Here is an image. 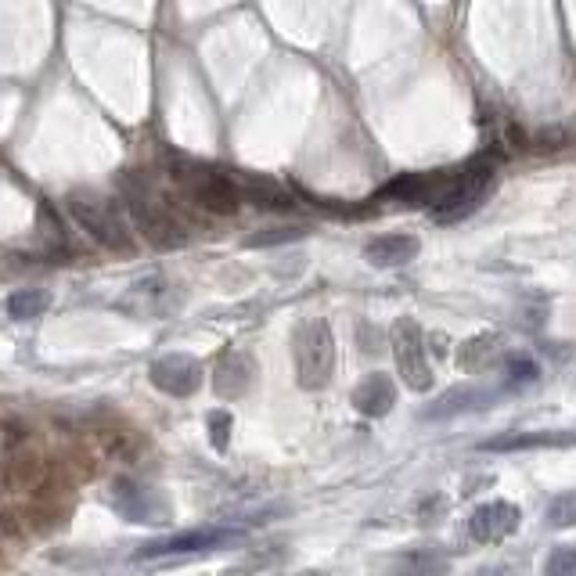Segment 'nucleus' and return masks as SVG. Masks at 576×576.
Returning a JSON list of instances; mask_svg holds the SVG:
<instances>
[{"label": "nucleus", "mask_w": 576, "mask_h": 576, "mask_svg": "<svg viewBox=\"0 0 576 576\" xmlns=\"http://www.w3.org/2000/svg\"><path fill=\"white\" fill-rule=\"evenodd\" d=\"M123 202H126V216H130V224L137 227L144 242L152 245V249H180V245L188 242V227L180 224L177 209L173 202L166 198H155L148 188L134 184V180H126L123 188Z\"/></svg>", "instance_id": "nucleus-1"}, {"label": "nucleus", "mask_w": 576, "mask_h": 576, "mask_svg": "<svg viewBox=\"0 0 576 576\" xmlns=\"http://www.w3.org/2000/svg\"><path fill=\"white\" fill-rule=\"evenodd\" d=\"M292 360H296V378L306 393H317L332 382L335 371V335L328 321L310 317L299 321L292 332Z\"/></svg>", "instance_id": "nucleus-2"}, {"label": "nucleus", "mask_w": 576, "mask_h": 576, "mask_svg": "<svg viewBox=\"0 0 576 576\" xmlns=\"http://www.w3.org/2000/svg\"><path fill=\"white\" fill-rule=\"evenodd\" d=\"M170 177L177 180L180 188L188 191V198L198 209H206L213 216H234L242 206V195L234 188V180L224 173L209 170L202 162L191 159H173L170 162Z\"/></svg>", "instance_id": "nucleus-3"}, {"label": "nucleus", "mask_w": 576, "mask_h": 576, "mask_svg": "<svg viewBox=\"0 0 576 576\" xmlns=\"http://www.w3.org/2000/svg\"><path fill=\"white\" fill-rule=\"evenodd\" d=\"M490 191H494V170H490L486 162H472V166H465V170L450 173L447 177L440 198L432 202V216H436L440 224L465 220L472 209L483 206Z\"/></svg>", "instance_id": "nucleus-4"}, {"label": "nucleus", "mask_w": 576, "mask_h": 576, "mask_svg": "<svg viewBox=\"0 0 576 576\" xmlns=\"http://www.w3.org/2000/svg\"><path fill=\"white\" fill-rule=\"evenodd\" d=\"M65 209H69L72 220H76L98 245H105V249H112V252H126V256L134 252V238L126 231V220L108 206V202L72 195L69 202H65Z\"/></svg>", "instance_id": "nucleus-5"}, {"label": "nucleus", "mask_w": 576, "mask_h": 576, "mask_svg": "<svg viewBox=\"0 0 576 576\" xmlns=\"http://www.w3.org/2000/svg\"><path fill=\"white\" fill-rule=\"evenodd\" d=\"M393 357H396V371L404 378L414 393H425L432 389V368H429V353H425V335L418 328L414 317H400L393 324Z\"/></svg>", "instance_id": "nucleus-6"}, {"label": "nucleus", "mask_w": 576, "mask_h": 576, "mask_svg": "<svg viewBox=\"0 0 576 576\" xmlns=\"http://www.w3.org/2000/svg\"><path fill=\"white\" fill-rule=\"evenodd\" d=\"M148 378H152V386L162 389V393L191 396V393H198L206 371H202V360L191 357V353H162L159 360H152Z\"/></svg>", "instance_id": "nucleus-7"}, {"label": "nucleus", "mask_w": 576, "mask_h": 576, "mask_svg": "<svg viewBox=\"0 0 576 576\" xmlns=\"http://www.w3.org/2000/svg\"><path fill=\"white\" fill-rule=\"evenodd\" d=\"M242 533L238 530H188V533H177V537H159V540H148L137 548V562L144 558H162V555H191V551H213V548H231L238 544Z\"/></svg>", "instance_id": "nucleus-8"}, {"label": "nucleus", "mask_w": 576, "mask_h": 576, "mask_svg": "<svg viewBox=\"0 0 576 576\" xmlns=\"http://www.w3.org/2000/svg\"><path fill=\"white\" fill-rule=\"evenodd\" d=\"M108 497H112V504H116V512L123 515V519H130V522L159 526V522L170 519L166 501H162L155 490H148V486L134 483V479H116V483H112V490H108Z\"/></svg>", "instance_id": "nucleus-9"}, {"label": "nucleus", "mask_w": 576, "mask_h": 576, "mask_svg": "<svg viewBox=\"0 0 576 576\" xmlns=\"http://www.w3.org/2000/svg\"><path fill=\"white\" fill-rule=\"evenodd\" d=\"M519 522L522 515L512 501H486L468 519V537L476 540V544H497V540L519 530Z\"/></svg>", "instance_id": "nucleus-10"}, {"label": "nucleus", "mask_w": 576, "mask_h": 576, "mask_svg": "<svg viewBox=\"0 0 576 576\" xmlns=\"http://www.w3.org/2000/svg\"><path fill=\"white\" fill-rule=\"evenodd\" d=\"M497 404V389H483V386H454L450 393H443L440 400H432L422 411L425 422H450L458 414H472V411H486V407Z\"/></svg>", "instance_id": "nucleus-11"}, {"label": "nucleus", "mask_w": 576, "mask_h": 576, "mask_svg": "<svg viewBox=\"0 0 576 576\" xmlns=\"http://www.w3.org/2000/svg\"><path fill=\"white\" fill-rule=\"evenodd\" d=\"M447 173H404V177L389 180L386 188L378 191V198L386 202H400V206H429L440 198Z\"/></svg>", "instance_id": "nucleus-12"}, {"label": "nucleus", "mask_w": 576, "mask_h": 576, "mask_svg": "<svg viewBox=\"0 0 576 576\" xmlns=\"http://www.w3.org/2000/svg\"><path fill=\"white\" fill-rule=\"evenodd\" d=\"M544 447H576V432L551 429V432H504L479 443L486 454H515V450H544Z\"/></svg>", "instance_id": "nucleus-13"}, {"label": "nucleus", "mask_w": 576, "mask_h": 576, "mask_svg": "<svg viewBox=\"0 0 576 576\" xmlns=\"http://www.w3.org/2000/svg\"><path fill=\"white\" fill-rule=\"evenodd\" d=\"M234 188H238L242 202H249V206H256V209H267V213H288V209L296 206L292 195H288L274 177H260V173L234 177Z\"/></svg>", "instance_id": "nucleus-14"}, {"label": "nucleus", "mask_w": 576, "mask_h": 576, "mask_svg": "<svg viewBox=\"0 0 576 576\" xmlns=\"http://www.w3.org/2000/svg\"><path fill=\"white\" fill-rule=\"evenodd\" d=\"M396 404V386L393 378L382 375V371H371L357 382L353 389V407H357L364 418H386Z\"/></svg>", "instance_id": "nucleus-15"}, {"label": "nucleus", "mask_w": 576, "mask_h": 576, "mask_svg": "<svg viewBox=\"0 0 576 576\" xmlns=\"http://www.w3.org/2000/svg\"><path fill=\"white\" fill-rule=\"evenodd\" d=\"M508 357V350H504V339L494 332L486 335H472V339H465L458 346V353H454V360H458V368L468 371V375H479V371H490L494 364H501V360Z\"/></svg>", "instance_id": "nucleus-16"}, {"label": "nucleus", "mask_w": 576, "mask_h": 576, "mask_svg": "<svg viewBox=\"0 0 576 576\" xmlns=\"http://www.w3.org/2000/svg\"><path fill=\"white\" fill-rule=\"evenodd\" d=\"M418 238H411V234H378V238H371L368 245H364V260L371 263V267H382V270H393V267H404V263H411L414 256H418Z\"/></svg>", "instance_id": "nucleus-17"}, {"label": "nucleus", "mask_w": 576, "mask_h": 576, "mask_svg": "<svg viewBox=\"0 0 576 576\" xmlns=\"http://www.w3.org/2000/svg\"><path fill=\"white\" fill-rule=\"evenodd\" d=\"M44 479V461H40V450H33L29 443H15L8 447V458H4V483L11 490H29Z\"/></svg>", "instance_id": "nucleus-18"}, {"label": "nucleus", "mask_w": 576, "mask_h": 576, "mask_svg": "<svg viewBox=\"0 0 576 576\" xmlns=\"http://www.w3.org/2000/svg\"><path fill=\"white\" fill-rule=\"evenodd\" d=\"M252 375H256V368H252V357L249 353H224V360L216 364V393L220 396H245L252 386Z\"/></svg>", "instance_id": "nucleus-19"}, {"label": "nucleus", "mask_w": 576, "mask_h": 576, "mask_svg": "<svg viewBox=\"0 0 576 576\" xmlns=\"http://www.w3.org/2000/svg\"><path fill=\"white\" fill-rule=\"evenodd\" d=\"M447 569L450 558L440 548H414L389 562V576H443Z\"/></svg>", "instance_id": "nucleus-20"}, {"label": "nucleus", "mask_w": 576, "mask_h": 576, "mask_svg": "<svg viewBox=\"0 0 576 576\" xmlns=\"http://www.w3.org/2000/svg\"><path fill=\"white\" fill-rule=\"evenodd\" d=\"M98 440H101V450H105L108 458H119V461H126V465L141 461L144 450H148V440L134 429H108V432H101Z\"/></svg>", "instance_id": "nucleus-21"}, {"label": "nucleus", "mask_w": 576, "mask_h": 576, "mask_svg": "<svg viewBox=\"0 0 576 576\" xmlns=\"http://www.w3.org/2000/svg\"><path fill=\"white\" fill-rule=\"evenodd\" d=\"M47 306H51V292L47 288H18L15 296H8V317L33 321V317L47 314Z\"/></svg>", "instance_id": "nucleus-22"}, {"label": "nucleus", "mask_w": 576, "mask_h": 576, "mask_svg": "<svg viewBox=\"0 0 576 576\" xmlns=\"http://www.w3.org/2000/svg\"><path fill=\"white\" fill-rule=\"evenodd\" d=\"M501 364H504V382H508V386H515V389L530 386V382H537V378H540L537 360L526 357V353H508Z\"/></svg>", "instance_id": "nucleus-23"}, {"label": "nucleus", "mask_w": 576, "mask_h": 576, "mask_svg": "<svg viewBox=\"0 0 576 576\" xmlns=\"http://www.w3.org/2000/svg\"><path fill=\"white\" fill-rule=\"evenodd\" d=\"M303 227H270V231H256L245 238V249H274V245H288L303 238Z\"/></svg>", "instance_id": "nucleus-24"}, {"label": "nucleus", "mask_w": 576, "mask_h": 576, "mask_svg": "<svg viewBox=\"0 0 576 576\" xmlns=\"http://www.w3.org/2000/svg\"><path fill=\"white\" fill-rule=\"evenodd\" d=\"M548 522L555 530H573L576 526V490H566V494H558L548 508Z\"/></svg>", "instance_id": "nucleus-25"}, {"label": "nucleus", "mask_w": 576, "mask_h": 576, "mask_svg": "<svg viewBox=\"0 0 576 576\" xmlns=\"http://www.w3.org/2000/svg\"><path fill=\"white\" fill-rule=\"evenodd\" d=\"M540 576H576V548L562 544V548L551 551L548 562H544V573H540Z\"/></svg>", "instance_id": "nucleus-26"}, {"label": "nucleus", "mask_w": 576, "mask_h": 576, "mask_svg": "<svg viewBox=\"0 0 576 576\" xmlns=\"http://www.w3.org/2000/svg\"><path fill=\"white\" fill-rule=\"evenodd\" d=\"M206 422H209V440H213V447L216 450H227V440H231V414H227V411H213Z\"/></svg>", "instance_id": "nucleus-27"}]
</instances>
